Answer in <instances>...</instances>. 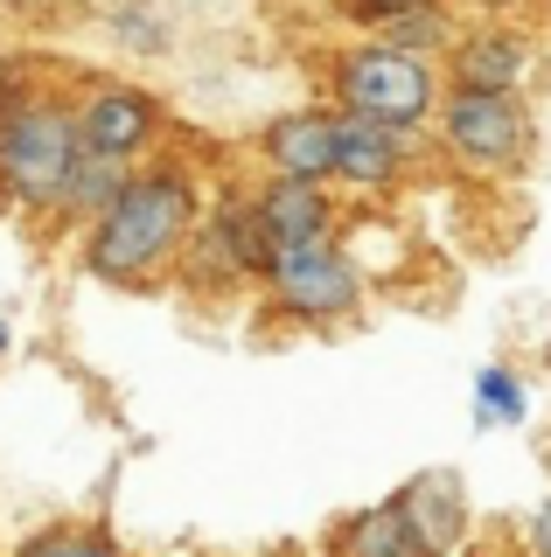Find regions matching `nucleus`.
I'll return each instance as SVG.
<instances>
[{"label":"nucleus","instance_id":"obj_1","mask_svg":"<svg viewBox=\"0 0 551 557\" xmlns=\"http://www.w3.org/2000/svg\"><path fill=\"white\" fill-rule=\"evenodd\" d=\"M203 223V188L196 174L161 161V168H133L126 188L112 196V209L84 231V272L98 286H147L188 251Z\"/></svg>","mask_w":551,"mask_h":557},{"label":"nucleus","instance_id":"obj_2","mask_svg":"<svg viewBox=\"0 0 551 557\" xmlns=\"http://www.w3.org/2000/svg\"><path fill=\"white\" fill-rule=\"evenodd\" d=\"M440 98H446L440 63L419 57V49L384 42V35H356L329 63V104L335 112L364 119V126H384V133H405V139L433 133Z\"/></svg>","mask_w":551,"mask_h":557},{"label":"nucleus","instance_id":"obj_3","mask_svg":"<svg viewBox=\"0 0 551 557\" xmlns=\"http://www.w3.org/2000/svg\"><path fill=\"white\" fill-rule=\"evenodd\" d=\"M84 161L77 104L63 98H22L0 119V196L22 209H63L71 174Z\"/></svg>","mask_w":551,"mask_h":557},{"label":"nucleus","instance_id":"obj_4","mask_svg":"<svg viewBox=\"0 0 551 557\" xmlns=\"http://www.w3.org/2000/svg\"><path fill=\"white\" fill-rule=\"evenodd\" d=\"M433 139L461 174H475V182H510V174L530 168L538 119L510 91H461V84H446V98L433 112Z\"/></svg>","mask_w":551,"mask_h":557},{"label":"nucleus","instance_id":"obj_5","mask_svg":"<svg viewBox=\"0 0 551 557\" xmlns=\"http://www.w3.org/2000/svg\"><path fill=\"white\" fill-rule=\"evenodd\" d=\"M266 286V307L294 327H350L370 300V278L342 251V237L329 244H301V251H280L272 272L258 278Z\"/></svg>","mask_w":551,"mask_h":557},{"label":"nucleus","instance_id":"obj_6","mask_svg":"<svg viewBox=\"0 0 551 557\" xmlns=\"http://www.w3.org/2000/svg\"><path fill=\"white\" fill-rule=\"evenodd\" d=\"M168 126V112H161V98L140 91V84H98V91H84L77 104V139H84V153H98V161H140V153L161 139Z\"/></svg>","mask_w":551,"mask_h":557},{"label":"nucleus","instance_id":"obj_7","mask_svg":"<svg viewBox=\"0 0 551 557\" xmlns=\"http://www.w3.org/2000/svg\"><path fill=\"white\" fill-rule=\"evenodd\" d=\"M530 70H538V42L510 22H475L454 35V49L440 57V77L461 84V91H510L524 98Z\"/></svg>","mask_w":551,"mask_h":557},{"label":"nucleus","instance_id":"obj_8","mask_svg":"<svg viewBox=\"0 0 551 557\" xmlns=\"http://www.w3.org/2000/svg\"><path fill=\"white\" fill-rule=\"evenodd\" d=\"M335 139H342L335 104H294V112L258 126V161H266V174H280V182L335 188Z\"/></svg>","mask_w":551,"mask_h":557},{"label":"nucleus","instance_id":"obj_9","mask_svg":"<svg viewBox=\"0 0 551 557\" xmlns=\"http://www.w3.org/2000/svg\"><path fill=\"white\" fill-rule=\"evenodd\" d=\"M252 216H258V231H266L272 258L301 251V244L342 237V202H335V188H321V182H280V174H266V182L252 188Z\"/></svg>","mask_w":551,"mask_h":557},{"label":"nucleus","instance_id":"obj_10","mask_svg":"<svg viewBox=\"0 0 551 557\" xmlns=\"http://www.w3.org/2000/svg\"><path fill=\"white\" fill-rule=\"evenodd\" d=\"M412 153H419V139L384 133V126H364V119L342 112L335 188H350V196H391V188H405V182H412Z\"/></svg>","mask_w":551,"mask_h":557},{"label":"nucleus","instance_id":"obj_11","mask_svg":"<svg viewBox=\"0 0 551 557\" xmlns=\"http://www.w3.org/2000/svg\"><path fill=\"white\" fill-rule=\"evenodd\" d=\"M412 530L426 536V550L433 557H461V544H468L475 530V509H468V487H461V474H446V467H426V474H412L399 487Z\"/></svg>","mask_w":551,"mask_h":557},{"label":"nucleus","instance_id":"obj_12","mask_svg":"<svg viewBox=\"0 0 551 557\" xmlns=\"http://www.w3.org/2000/svg\"><path fill=\"white\" fill-rule=\"evenodd\" d=\"M321 557H433L426 536L412 530L405 502L384 495V502H364V509L335 516L329 536H321Z\"/></svg>","mask_w":551,"mask_h":557},{"label":"nucleus","instance_id":"obj_13","mask_svg":"<svg viewBox=\"0 0 551 557\" xmlns=\"http://www.w3.org/2000/svg\"><path fill=\"white\" fill-rule=\"evenodd\" d=\"M475 432H510L530 418V383L510 370V362H481L475 370V397H468Z\"/></svg>","mask_w":551,"mask_h":557},{"label":"nucleus","instance_id":"obj_14","mask_svg":"<svg viewBox=\"0 0 551 557\" xmlns=\"http://www.w3.org/2000/svg\"><path fill=\"white\" fill-rule=\"evenodd\" d=\"M14 557H126L119 550V536L106 530V522H42V530H28L22 544H14Z\"/></svg>","mask_w":551,"mask_h":557},{"label":"nucleus","instance_id":"obj_15","mask_svg":"<svg viewBox=\"0 0 551 557\" xmlns=\"http://www.w3.org/2000/svg\"><path fill=\"white\" fill-rule=\"evenodd\" d=\"M126 174H133L126 161H98V153H84L77 174H71V196H63L57 216H71V223H84V231H91V223L112 209V196L126 188Z\"/></svg>","mask_w":551,"mask_h":557},{"label":"nucleus","instance_id":"obj_16","mask_svg":"<svg viewBox=\"0 0 551 557\" xmlns=\"http://www.w3.org/2000/svg\"><path fill=\"white\" fill-rule=\"evenodd\" d=\"M419 8H433V0H335V14L356 35H391L399 22H412Z\"/></svg>","mask_w":551,"mask_h":557},{"label":"nucleus","instance_id":"obj_17","mask_svg":"<svg viewBox=\"0 0 551 557\" xmlns=\"http://www.w3.org/2000/svg\"><path fill=\"white\" fill-rule=\"evenodd\" d=\"M516 544H524V557H551V487H544V502H538V509L524 516Z\"/></svg>","mask_w":551,"mask_h":557},{"label":"nucleus","instance_id":"obj_18","mask_svg":"<svg viewBox=\"0 0 551 557\" xmlns=\"http://www.w3.org/2000/svg\"><path fill=\"white\" fill-rule=\"evenodd\" d=\"M14 104H22V98H14V70H8V63H0V119H8V112H14Z\"/></svg>","mask_w":551,"mask_h":557},{"label":"nucleus","instance_id":"obj_19","mask_svg":"<svg viewBox=\"0 0 551 557\" xmlns=\"http://www.w3.org/2000/svg\"><path fill=\"white\" fill-rule=\"evenodd\" d=\"M8 342H14V327H8V321H0V356H8Z\"/></svg>","mask_w":551,"mask_h":557}]
</instances>
